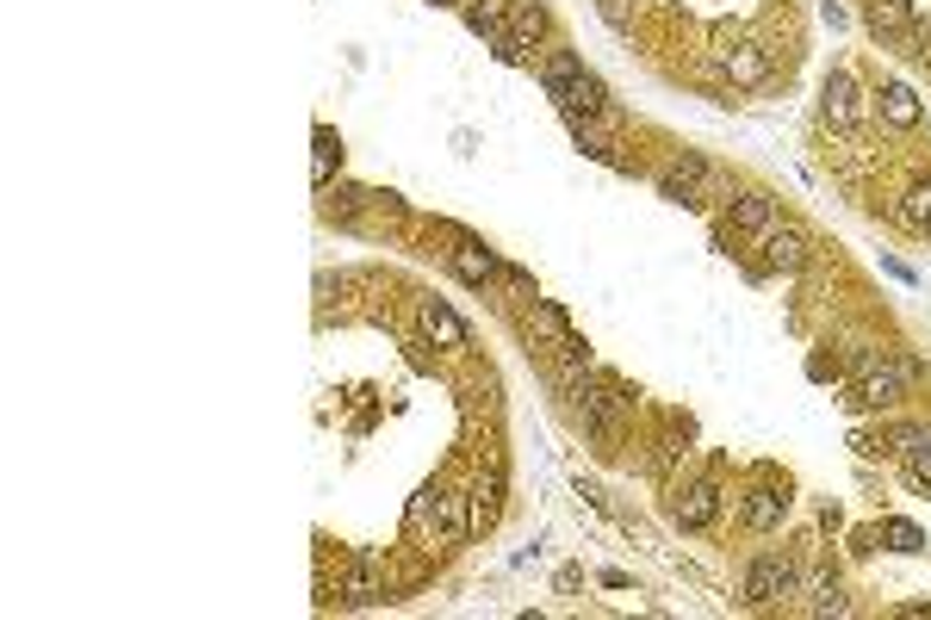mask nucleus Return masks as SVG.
Returning a JSON list of instances; mask_svg holds the SVG:
<instances>
[{
  "mask_svg": "<svg viewBox=\"0 0 931 620\" xmlns=\"http://www.w3.org/2000/svg\"><path fill=\"white\" fill-rule=\"evenodd\" d=\"M900 224H907V230H919V236L931 230V180L907 186V199H900Z\"/></svg>",
  "mask_w": 931,
  "mask_h": 620,
  "instance_id": "21",
  "label": "nucleus"
},
{
  "mask_svg": "<svg viewBox=\"0 0 931 620\" xmlns=\"http://www.w3.org/2000/svg\"><path fill=\"white\" fill-rule=\"evenodd\" d=\"M342 602H354V608L385 602V577H380V565H373V552H361L354 558V571L342 577Z\"/></svg>",
  "mask_w": 931,
  "mask_h": 620,
  "instance_id": "14",
  "label": "nucleus"
},
{
  "mask_svg": "<svg viewBox=\"0 0 931 620\" xmlns=\"http://www.w3.org/2000/svg\"><path fill=\"white\" fill-rule=\"evenodd\" d=\"M528 335H535V341H547V348H559V341L571 335L566 304H559V298H535V310H528Z\"/></svg>",
  "mask_w": 931,
  "mask_h": 620,
  "instance_id": "16",
  "label": "nucleus"
},
{
  "mask_svg": "<svg viewBox=\"0 0 931 620\" xmlns=\"http://www.w3.org/2000/svg\"><path fill=\"white\" fill-rule=\"evenodd\" d=\"M509 38H516L521 50H535V44H547V31H552V19H547V7L540 0H509Z\"/></svg>",
  "mask_w": 931,
  "mask_h": 620,
  "instance_id": "13",
  "label": "nucleus"
},
{
  "mask_svg": "<svg viewBox=\"0 0 931 620\" xmlns=\"http://www.w3.org/2000/svg\"><path fill=\"white\" fill-rule=\"evenodd\" d=\"M876 118L894 124V131H913V124L925 118V106H919V93L907 87V81H882V87H876Z\"/></svg>",
  "mask_w": 931,
  "mask_h": 620,
  "instance_id": "12",
  "label": "nucleus"
},
{
  "mask_svg": "<svg viewBox=\"0 0 931 620\" xmlns=\"http://www.w3.org/2000/svg\"><path fill=\"white\" fill-rule=\"evenodd\" d=\"M411 527H423L435 546H459L466 534H478L473 527V496L459 490H428L411 503Z\"/></svg>",
  "mask_w": 931,
  "mask_h": 620,
  "instance_id": "2",
  "label": "nucleus"
},
{
  "mask_svg": "<svg viewBox=\"0 0 931 620\" xmlns=\"http://www.w3.org/2000/svg\"><path fill=\"white\" fill-rule=\"evenodd\" d=\"M726 224H733L739 236H764V230L776 224V199H770V193H752V186H745V193H733V199H726Z\"/></svg>",
  "mask_w": 931,
  "mask_h": 620,
  "instance_id": "11",
  "label": "nucleus"
},
{
  "mask_svg": "<svg viewBox=\"0 0 931 620\" xmlns=\"http://www.w3.org/2000/svg\"><path fill=\"white\" fill-rule=\"evenodd\" d=\"M459 19H466V31H473V38H485L490 50H497V44L509 38V25H504L497 13H490V7H478V0H466V7H459Z\"/></svg>",
  "mask_w": 931,
  "mask_h": 620,
  "instance_id": "19",
  "label": "nucleus"
},
{
  "mask_svg": "<svg viewBox=\"0 0 931 620\" xmlns=\"http://www.w3.org/2000/svg\"><path fill=\"white\" fill-rule=\"evenodd\" d=\"M764 242V273H801L807 267V230L801 224H770V230L758 236Z\"/></svg>",
  "mask_w": 931,
  "mask_h": 620,
  "instance_id": "6",
  "label": "nucleus"
},
{
  "mask_svg": "<svg viewBox=\"0 0 931 620\" xmlns=\"http://www.w3.org/2000/svg\"><path fill=\"white\" fill-rule=\"evenodd\" d=\"M869 25L876 31H907L913 25V0H869Z\"/></svg>",
  "mask_w": 931,
  "mask_h": 620,
  "instance_id": "23",
  "label": "nucleus"
},
{
  "mask_svg": "<svg viewBox=\"0 0 931 620\" xmlns=\"http://www.w3.org/2000/svg\"><path fill=\"white\" fill-rule=\"evenodd\" d=\"M428 7H466V0H428Z\"/></svg>",
  "mask_w": 931,
  "mask_h": 620,
  "instance_id": "27",
  "label": "nucleus"
},
{
  "mask_svg": "<svg viewBox=\"0 0 931 620\" xmlns=\"http://www.w3.org/2000/svg\"><path fill=\"white\" fill-rule=\"evenodd\" d=\"M739 596L752 608H776V602H789V596H801L795 558L789 552H758L752 565H745V577H739Z\"/></svg>",
  "mask_w": 931,
  "mask_h": 620,
  "instance_id": "3",
  "label": "nucleus"
},
{
  "mask_svg": "<svg viewBox=\"0 0 931 620\" xmlns=\"http://www.w3.org/2000/svg\"><path fill=\"white\" fill-rule=\"evenodd\" d=\"M739 515H745V527H758V534L783 527V515H789V478L776 484V472H764V478L752 484V490H745Z\"/></svg>",
  "mask_w": 931,
  "mask_h": 620,
  "instance_id": "5",
  "label": "nucleus"
},
{
  "mask_svg": "<svg viewBox=\"0 0 931 620\" xmlns=\"http://www.w3.org/2000/svg\"><path fill=\"white\" fill-rule=\"evenodd\" d=\"M801 596H807V614H851V596L838 583H826V577H814Z\"/></svg>",
  "mask_w": 931,
  "mask_h": 620,
  "instance_id": "20",
  "label": "nucleus"
},
{
  "mask_svg": "<svg viewBox=\"0 0 931 620\" xmlns=\"http://www.w3.org/2000/svg\"><path fill=\"white\" fill-rule=\"evenodd\" d=\"M671 521H677V527H690V534L714 527V521H721V484H714V478L683 484V490H677V503H671Z\"/></svg>",
  "mask_w": 931,
  "mask_h": 620,
  "instance_id": "7",
  "label": "nucleus"
},
{
  "mask_svg": "<svg viewBox=\"0 0 931 620\" xmlns=\"http://www.w3.org/2000/svg\"><path fill=\"white\" fill-rule=\"evenodd\" d=\"M416 323H423V335L435 341V348H473V329H466V317H459L454 304H442V298H423Z\"/></svg>",
  "mask_w": 931,
  "mask_h": 620,
  "instance_id": "9",
  "label": "nucleus"
},
{
  "mask_svg": "<svg viewBox=\"0 0 931 620\" xmlns=\"http://www.w3.org/2000/svg\"><path fill=\"white\" fill-rule=\"evenodd\" d=\"M882 540H888V552H907V558L925 552V534H919L907 515H888V521H882Z\"/></svg>",
  "mask_w": 931,
  "mask_h": 620,
  "instance_id": "22",
  "label": "nucleus"
},
{
  "mask_svg": "<svg viewBox=\"0 0 931 620\" xmlns=\"http://www.w3.org/2000/svg\"><path fill=\"white\" fill-rule=\"evenodd\" d=\"M882 273H888V279H900V286H919V273H913V267H900L894 255H882Z\"/></svg>",
  "mask_w": 931,
  "mask_h": 620,
  "instance_id": "26",
  "label": "nucleus"
},
{
  "mask_svg": "<svg viewBox=\"0 0 931 620\" xmlns=\"http://www.w3.org/2000/svg\"><path fill=\"white\" fill-rule=\"evenodd\" d=\"M447 273H454L459 286L485 292V286H497V279H504V261H497V248H485L478 236H459V242L447 248Z\"/></svg>",
  "mask_w": 931,
  "mask_h": 620,
  "instance_id": "4",
  "label": "nucleus"
},
{
  "mask_svg": "<svg viewBox=\"0 0 931 620\" xmlns=\"http://www.w3.org/2000/svg\"><path fill=\"white\" fill-rule=\"evenodd\" d=\"M597 13H602L609 31H628L633 25V0H597Z\"/></svg>",
  "mask_w": 931,
  "mask_h": 620,
  "instance_id": "25",
  "label": "nucleus"
},
{
  "mask_svg": "<svg viewBox=\"0 0 931 620\" xmlns=\"http://www.w3.org/2000/svg\"><path fill=\"white\" fill-rule=\"evenodd\" d=\"M671 174H683V180H690L695 193H708V186H714V168H708V162H702L695 149H677V162H671Z\"/></svg>",
  "mask_w": 931,
  "mask_h": 620,
  "instance_id": "24",
  "label": "nucleus"
},
{
  "mask_svg": "<svg viewBox=\"0 0 931 620\" xmlns=\"http://www.w3.org/2000/svg\"><path fill=\"white\" fill-rule=\"evenodd\" d=\"M571 397H578V416H585V428L602 434V441H609V434L628 422V410H633L628 385H616V379H609V372H597V366L571 379Z\"/></svg>",
  "mask_w": 931,
  "mask_h": 620,
  "instance_id": "1",
  "label": "nucleus"
},
{
  "mask_svg": "<svg viewBox=\"0 0 931 620\" xmlns=\"http://www.w3.org/2000/svg\"><path fill=\"white\" fill-rule=\"evenodd\" d=\"M578 75H590L585 69V56H578V50H552L547 62H540V87H547V100H559V93L571 87V81Z\"/></svg>",
  "mask_w": 931,
  "mask_h": 620,
  "instance_id": "17",
  "label": "nucleus"
},
{
  "mask_svg": "<svg viewBox=\"0 0 931 620\" xmlns=\"http://www.w3.org/2000/svg\"><path fill=\"white\" fill-rule=\"evenodd\" d=\"M721 69L733 75V87H758L770 75V56L758 44H733V50H721Z\"/></svg>",
  "mask_w": 931,
  "mask_h": 620,
  "instance_id": "15",
  "label": "nucleus"
},
{
  "mask_svg": "<svg viewBox=\"0 0 931 620\" xmlns=\"http://www.w3.org/2000/svg\"><path fill=\"white\" fill-rule=\"evenodd\" d=\"M552 106L566 112V118H597V124L616 118V106H609V87H602L597 75H578L566 93H559V100H552Z\"/></svg>",
  "mask_w": 931,
  "mask_h": 620,
  "instance_id": "10",
  "label": "nucleus"
},
{
  "mask_svg": "<svg viewBox=\"0 0 931 620\" xmlns=\"http://www.w3.org/2000/svg\"><path fill=\"white\" fill-rule=\"evenodd\" d=\"M317 155H311V174H317V186H330V174L342 168V137H335L330 124H317Z\"/></svg>",
  "mask_w": 931,
  "mask_h": 620,
  "instance_id": "18",
  "label": "nucleus"
},
{
  "mask_svg": "<svg viewBox=\"0 0 931 620\" xmlns=\"http://www.w3.org/2000/svg\"><path fill=\"white\" fill-rule=\"evenodd\" d=\"M826 124H832V131H857V124L869 118V106H863V87H857L851 75H845V69H832V75H826Z\"/></svg>",
  "mask_w": 931,
  "mask_h": 620,
  "instance_id": "8",
  "label": "nucleus"
}]
</instances>
